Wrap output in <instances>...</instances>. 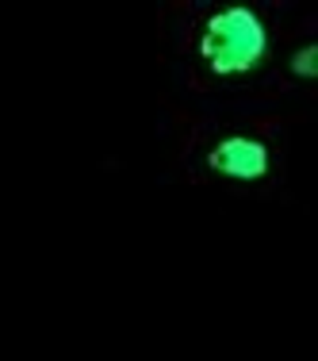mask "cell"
<instances>
[{"instance_id":"cell-1","label":"cell","mask_w":318,"mask_h":361,"mask_svg":"<svg viewBox=\"0 0 318 361\" xmlns=\"http://www.w3.org/2000/svg\"><path fill=\"white\" fill-rule=\"evenodd\" d=\"M269 54V27L253 8H219L200 23L196 58L211 77H246Z\"/></svg>"},{"instance_id":"cell-2","label":"cell","mask_w":318,"mask_h":361,"mask_svg":"<svg viewBox=\"0 0 318 361\" xmlns=\"http://www.w3.org/2000/svg\"><path fill=\"white\" fill-rule=\"evenodd\" d=\"M203 169L222 180H242V185H257V180L269 177L272 169V150L265 139L246 131L222 135L203 150Z\"/></svg>"},{"instance_id":"cell-3","label":"cell","mask_w":318,"mask_h":361,"mask_svg":"<svg viewBox=\"0 0 318 361\" xmlns=\"http://www.w3.org/2000/svg\"><path fill=\"white\" fill-rule=\"evenodd\" d=\"M314 54H318V50L311 47V42H307V47H299V50H295V58L288 62V70L295 73V77H303V81H311V77L318 73V66H314Z\"/></svg>"}]
</instances>
